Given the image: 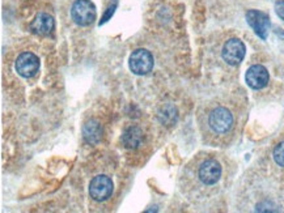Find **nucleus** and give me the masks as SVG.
I'll use <instances>...</instances> for the list:
<instances>
[{
  "instance_id": "1",
  "label": "nucleus",
  "mask_w": 284,
  "mask_h": 213,
  "mask_svg": "<svg viewBox=\"0 0 284 213\" xmlns=\"http://www.w3.org/2000/svg\"><path fill=\"white\" fill-rule=\"evenodd\" d=\"M203 140L213 147H226L235 139L240 124L237 103L211 101L203 106L198 115Z\"/></svg>"
},
{
  "instance_id": "2",
  "label": "nucleus",
  "mask_w": 284,
  "mask_h": 213,
  "mask_svg": "<svg viewBox=\"0 0 284 213\" xmlns=\"http://www.w3.org/2000/svg\"><path fill=\"white\" fill-rule=\"evenodd\" d=\"M224 166L212 155H201L190 162L185 171V190L192 198H212L222 190Z\"/></svg>"
},
{
  "instance_id": "3",
  "label": "nucleus",
  "mask_w": 284,
  "mask_h": 213,
  "mask_svg": "<svg viewBox=\"0 0 284 213\" xmlns=\"http://www.w3.org/2000/svg\"><path fill=\"white\" fill-rule=\"evenodd\" d=\"M266 181L261 180V186L253 187L250 194L251 210L254 212H281L284 210V191L274 183L265 186Z\"/></svg>"
},
{
  "instance_id": "4",
  "label": "nucleus",
  "mask_w": 284,
  "mask_h": 213,
  "mask_svg": "<svg viewBox=\"0 0 284 213\" xmlns=\"http://www.w3.org/2000/svg\"><path fill=\"white\" fill-rule=\"evenodd\" d=\"M71 17L79 26H89L97 17L96 6L90 0H76L72 4Z\"/></svg>"
},
{
  "instance_id": "5",
  "label": "nucleus",
  "mask_w": 284,
  "mask_h": 213,
  "mask_svg": "<svg viewBox=\"0 0 284 213\" xmlns=\"http://www.w3.org/2000/svg\"><path fill=\"white\" fill-rule=\"evenodd\" d=\"M245 19L257 37H260L262 41L267 40L271 26L270 16L267 13L260 10H249L245 15Z\"/></svg>"
},
{
  "instance_id": "6",
  "label": "nucleus",
  "mask_w": 284,
  "mask_h": 213,
  "mask_svg": "<svg viewBox=\"0 0 284 213\" xmlns=\"http://www.w3.org/2000/svg\"><path fill=\"white\" fill-rule=\"evenodd\" d=\"M246 54V46L240 38H229L226 44L223 45L222 58L223 60L231 67L240 64Z\"/></svg>"
},
{
  "instance_id": "7",
  "label": "nucleus",
  "mask_w": 284,
  "mask_h": 213,
  "mask_svg": "<svg viewBox=\"0 0 284 213\" xmlns=\"http://www.w3.org/2000/svg\"><path fill=\"white\" fill-rule=\"evenodd\" d=\"M129 65L133 74L143 76L152 71L153 68V56L148 50L138 49L133 51L129 59Z\"/></svg>"
},
{
  "instance_id": "8",
  "label": "nucleus",
  "mask_w": 284,
  "mask_h": 213,
  "mask_svg": "<svg viewBox=\"0 0 284 213\" xmlns=\"http://www.w3.org/2000/svg\"><path fill=\"white\" fill-rule=\"evenodd\" d=\"M113 194V181L108 175L94 176L89 183V195L93 200L105 201Z\"/></svg>"
},
{
  "instance_id": "9",
  "label": "nucleus",
  "mask_w": 284,
  "mask_h": 213,
  "mask_svg": "<svg viewBox=\"0 0 284 213\" xmlns=\"http://www.w3.org/2000/svg\"><path fill=\"white\" fill-rule=\"evenodd\" d=\"M15 68L21 78H33L40 69V59L36 54L26 51V53L20 54L16 60Z\"/></svg>"
},
{
  "instance_id": "10",
  "label": "nucleus",
  "mask_w": 284,
  "mask_h": 213,
  "mask_svg": "<svg viewBox=\"0 0 284 213\" xmlns=\"http://www.w3.org/2000/svg\"><path fill=\"white\" fill-rule=\"evenodd\" d=\"M245 80L251 89H263L265 87H267V84L270 81L269 71L263 65L254 64L247 69L246 75H245Z\"/></svg>"
},
{
  "instance_id": "11",
  "label": "nucleus",
  "mask_w": 284,
  "mask_h": 213,
  "mask_svg": "<svg viewBox=\"0 0 284 213\" xmlns=\"http://www.w3.org/2000/svg\"><path fill=\"white\" fill-rule=\"evenodd\" d=\"M55 29V20L51 15L49 13H38L36 17H34L33 21L30 22V30L31 33L37 34V36H49L51 34Z\"/></svg>"
},
{
  "instance_id": "12",
  "label": "nucleus",
  "mask_w": 284,
  "mask_h": 213,
  "mask_svg": "<svg viewBox=\"0 0 284 213\" xmlns=\"http://www.w3.org/2000/svg\"><path fill=\"white\" fill-rule=\"evenodd\" d=\"M144 141V132L139 126H129L124 128L123 133H122V144L126 149L130 151H135V149L140 148Z\"/></svg>"
},
{
  "instance_id": "13",
  "label": "nucleus",
  "mask_w": 284,
  "mask_h": 213,
  "mask_svg": "<svg viewBox=\"0 0 284 213\" xmlns=\"http://www.w3.org/2000/svg\"><path fill=\"white\" fill-rule=\"evenodd\" d=\"M83 137L89 146H96L101 141L102 127L97 121H88L83 127Z\"/></svg>"
},
{
  "instance_id": "14",
  "label": "nucleus",
  "mask_w": 284,
  "mask_h": 213,
  "mask_svg": "<svg viewBox=\"0 0 284 213\" xmlns=\"http://www.w3.org/2000/svg\"><path fill=\"white\" fill-rule=\"evenodd\" d=\"M272 162L275 165V169L278 170L279 180L284 183V137H281L274 146L271 152Z\"/></svg>"
},
{
  "instance_id": "15",
  "label": "nucleus",
  "mask_w": 284,
  "mask_h": 213,
  "mask_svg": "<svg viewBox=\"0 0 284 213\" xmlns=\"http://www.w3.org/2000/svg\"><path fill=\"white\" fill-rule=\"evenodd\" d=\"M177 118H178V112H177L176 106L165 105L164 108L161 109L160 113H159V119H160L161 123L167 124V126H173L177 122Z\"/></svg>"
},
{
  "instance_id": "16",
  "label": "nucleus",
  "mask_w": 284,
  "mask_h": 213,
  "mask_svg": "<svg viewBox=\"0 0 284 213\" xmlns=\"http://www.w3.org/2000/svg\"><path fill=\"white\" fill-rule=\"evenodd\" d=\"M117 8H118V0H111L110 3H109V6L106 7V10H105V12H104V15H102L101 20L99 21V26L105 25L109 20H111V17L114 16Z\"/></svg>"
},
{
  "instance_id": "17",
  "label": "nucleus",
  "mask_w": 284,
  "mask_h": 213,
  "mask_svg": "<svg viewBox=\"0 0 284 213\" xmlns=\"http://www.w3.org/2000/svg\"><path fill=\"white\" fill-rule=\"evenodd\" d=\"M274 10L279 19L284 21V0H276L274 4Z\"/></svg>"
},
{
  "instance_id": "18",
  "label": "nucleus",
  "mask_w": 284,
  "mask_h": 213,
  "mask_svg": "<svg viewBox=\"0 0 284 213\" xmlns=\"http://www.w3.org/2000/svg\"><path fill=\"white\" fill-rule=\"evenodd\" d=\"M278 34H279V36H280L281 38H284V31H281V33H278Z\"/></svg>"
}]
</instances>
